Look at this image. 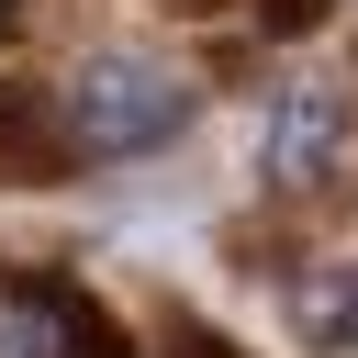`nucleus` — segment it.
<instances>
[{"label": "nucleus", "instance_id": "nucleus-1", "mask_svg": "<svg viewBox=\"0 0 358 358\" xmlns=\"http://www.w3.org/2000/svg\"><path fill=\"white\" fill-rule=\"evenodd\" d=\"M190 123V90L157 67V56H90L67 78V145L78 157H145Z\"/></svg>", "mask_w": 358, "mask_h": 358}, {"label": "nucleus", "instance_id": "nucleus-2", "mask_svg": "<svg viewBox=\"0 0 358 358\" xmlns=\"http://www.w3.org/2000/svg\"><path fill=\"white\" fill-rule=\"evenodd\" d=\"M0 358H101V324L56 280H0Z\"/></svg>", "mask_w": 358, "mask_h": 358}, {"label": "nucleus", "instance_id": "nucleus-3", "mask_svg": "<svg viewBox=\"0 0 358 358\" xmlns=\"http://www.w3.org/2000/svg\"><path fill=\"white\" fill-rule=\"evenodd\" d=\"M336 134H347V101L302 78V90H280V112H268V145H257V157H268V179H280V190H313V179H324V157H336Z\"/></svg>", "mask_w": 358, "mask_h": 358}, {"label": "nucleus", "instance_id": "nucleus-4", "mask_svg": "<svg viewBox=\"0 0 358 358\" xmlns=\"http://www.w3.org/2000/svg\"><path fill=\"white\" fill-rule=\"evenodd\" d=\"M291 324H302L313 347H358V268H313V280L291 291Z\"/></svg>", "mask_w": 358, "mask_h": 358}, {"label": "nucleus", "instance_id": "nucleus-5", "mask_svg": "<svg viewBox=\"0 0 358 358\" xmlns=\"http://www.w3.org/2000/svg\"><path fill=\"white\" fill-rule=\"evenodd\" d=\"M0 22H11V0H0Z\"/></svg>", "mask_w": 358, "mask_h": 358}]
</instances>
